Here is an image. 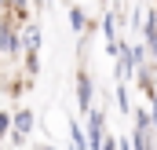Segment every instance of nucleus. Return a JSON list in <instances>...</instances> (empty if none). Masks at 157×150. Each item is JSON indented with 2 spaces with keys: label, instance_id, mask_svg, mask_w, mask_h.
<instances>
[{
  "label": "nucleus",
  "instance_id": "423d86ee",
  "mask_svg": "<svg viewBox=\"0 0 157 150\" xmlns=\"http://www.w3.org/2000/svg\"><path fill=\"white\" fill-rule=\"evenodd\" d=\"M70 136H73V147H77V150L88 147V136L80 132V124H77V121H70Z\"/></svg>",
  "mask_w": 157,
  "mask_h": 150
},
{
  "label": "nucleus",
  "instance_id": "0eeeda50",
  "mask_svg": "<svg viewBox=\"0 0 157 150\" xmlns=\"http://www.w3.org/2000/svg\"><path fill=\"white\" fill-rule=\"evenodd\" d=\"M70 22H73V30H84V11H80V7H73V11H70Z\"/></svg>",
  "mask_w": 157,
  "mask_h": 150
},
{
  "label": "nucleus",
  "instance_id": "9b49d317",
  "mask_svg": "<svg viewBox=\"0 0 157 150\" xmlns=\"http://www.w3.org/2000/svg\"><path fill=\"white\" fill-rule=\"evenodd\" d=\"M40 150H51V147H40Z\"/></svg>",
  "mask_w": 157,
  "mask_h": 150
},
{
  "label": "nucleus",
  "instance_id": "6e6552de",
  "mask_svg": "<svg viewBox=\"0 0 157 150\" xmlns=\"http://www.w3.org/2000/svg\"><path fill=\"white\" fill-rule=\"evenodd\" d=\"M7 132H11V113L0 110V136H7Z\"/></svg>",
  "mask_w": 157,
  "mask_h": 150
},
{
  "label": "nucleus",
  "instance_id": "f03ea898",
  "mask_svg": "<svg viewBox=\"0 0 157 150\" xmlns=\"http://www.w3.org/2000/svg\"><path fill=\"white\" fill-rule=\"evenodd\" d=\"M102 113L99 110H88V147L91 150H102Z\"/></svg>",
  "mask_w": 157,
  "mask_h": 150
},
{
  "label": "nucleus",
  "instance_id": "39448f33",
  "mask_svg": "<svg viewBox=\"0 0 157 150\" xmlns=\"http://www.w3.org/2000/svg\"><path fill=\"white\" fill-rule=\"evenodd\" d=\"M77 103H80V113L91 110V81H88V77L77 81Z\"/></svg>",
  "mask_w": 157,
  "mask_h": 150
},
{
  "label": "nucleus",
  "instance_id": "9d476101",
  "mask_svg": "<svg viewBox=\"0 0 157 150\" xmlns=\"http://www.w3.org/2000/svg\"><path fill=\"white\" fill-rule=\"evenodd\" d=\"M102 150H117V139H113V136H106V139H102Z\"/></svg>",
  "mask_w": 157,
  "mask_h": 150
},
{
  "label": "nucleus",
  "instance_id": "f257e3e1",
  "mask_svg": "<svg viewBox=\"0 0 157 150\" xmlns=\"http://www.w3.org/2000/svg\"><path fill=\"white\" fill-rule=\"evenodd\" d=\"M29 132H33V113H29V110H18L15 117H11V139H15V143H26Z\"/></svg>",
  "mask_w": 157,
  "mask_h": 150
},
{
  "label": "nucleus",
  "instance_id": "20e7f679",
  "mask_svg": "<svg viewBox=\"0 0 157 150\" xmlns=\"http://www.w3.org/2000/svg\"><path fill=\"white\" fill-rule=\"evenodd\" d=\"M26 48H29V70H37V51H40V30L37 26L26 30Z\"/></svg>",
  "mask_w": 157,
  "mask_h": 150
},
{
  "label": "nucleus",
  "instance_id": "7ed1b4c3",
  "mask_svg": "<svg viewBox=\"0 0 157 150\" xmlns=\"http://www.w3.org/2000/svg\"><path fill=\"white\" fill-rule=\"evenodd\" d=\"M0 51H7V55H15V51H18V37H15L11 22H0Z\"/></svg>",
  "mask_w": 157,
  "mask_h": 150
},
{
  "label": "nucleus",
  "instance_id": "1a4fd4ad",
  "mask_svg": "<svg viewBox=\"0 0 157 150\" xmlns=\"http://www.w3.org/2000/svg\"><path fill=\"white\" fill-rule=\"evenodd\" d=\"M117 103H121V110H128V92L124 88H117Z\"/></svg>",
  "mask_w": 157,
  "mask_h": 150
}]
</instances>
